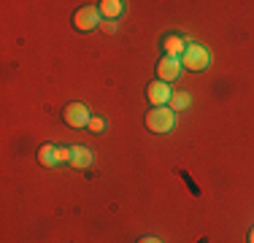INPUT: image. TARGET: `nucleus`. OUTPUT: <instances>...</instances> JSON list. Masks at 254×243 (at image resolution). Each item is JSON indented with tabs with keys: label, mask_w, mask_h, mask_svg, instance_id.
Segmentation results:
<instances>
[{
	"label": "nucleus",
	"mask_w": 254,
	"mask_h": 243,
	"mask_svg": "<svg viewBox=\"0 0 254 243\" xmlns=\"http://www.w3.org/2000/svg\"><path fill=\"white\" fill-rule=\"evenodd\" d=\"M208 62H211L208 49H203L200 44H187L184 54H181V68H187L192 73H200V70L208 68Z\"/></svg>",
	"instance_id": "obj_1"
},
{
	"label": "nucleus",
	"mask_w": 254,
	"mask_h": 243,
	"mask_svg": "<svg viewBox=\"0 0 254 243\" xmlns=\"http://www.w3.org/2000/svg\"><path fill=\"white\" fill-rule=\"evenodd\" d=\"M146 127L152 132H171L176 127V111H171L168 106L162 108H152L146 114Z\"/></svg>",
	"instance_id": "obj_2"
},
{
	"label": "nucleus",
	"mask_w": 254,
	"mask_h": 243,
	"mask_svg": "<svg viewBox=\"0 0 254 243\" xmlns=\"http://www.w3.org/2000/svg\"><path fill=\"white\" fill-rule=\"evenodd\" d=\"M63 119H65V124H68V127H76V130H81V127H89V119H92V114H89V108L84 106V103H70V106H65Z\"/></svg>",
	"instance_id": "obj_3"
},
{
	"label": "nucleus",
	"mask_w": 254,
	"mask_h": 243,
	"mask_svg": "<svg viewBox=\"0 0 254 243\" xmlns=\"http://www.w3.org/2000/svg\"><path fill=\"white\" fill-rule=\"evenodd\" d=\"M73 27L81 30V33L100 27V8L98 5H84V8H78L73 14Z\"/></svg>",
	"instance_id": "obj_4"
},
{
	"label": "nucleus",
	"mask_w": 254,
	"mask_h": 243,
	"mask_svg": "<svg viewBox=\"0 0 254 243\" xmlns=\"http://www.w3.org/2000/svg\"><path fill=\"white\" fill-rule=\"evenodd\" d=\"M146 97L152 100V106H154V108H162V106H168V103H171L173 89L168 87L165 81H160V78H157V81H152V84L146 87Z\"/></svg>",
	"instance_id": "obj_5"
},
{
	"label": "nucleus",
	"mask_w": 254,
	"mask_h": 243,
	"mask_svg": "<svg viewBox=\"0 0 254 243\" xmlns=\"http://www.w3.org/2000/svg\"><path fill=\"white\" fill-rule=\"evenodd\" d=\"M157 76H160V81L171 84L176 81L181 76V60L179 57H162L160 62H157Z\"/></svg>",
	"instance_id": "obj_6"
},
{
	"label": "nucleus",
	"mask_w": 254,
	"mask_h": 243,
	"mask_svg": "<svg viewBox=\"0 0 254 243\" xmlns=\"http://www.w3.org/2000/svg\"><path fill=\"white\" fill-rule=\"evenodd\" d=\"M98 8H100V16L106 22H114L117 16L125 14V3H119V0H103Z\"/></svg>",
	"instance_id": "obj_7"
},
{
	"label": "nucleus",
	"mask_w": 254,
	"mask_h": 243,
	"mask_svg": "<svg viewBox=\"0 0 254 243\" xmlns=\"http://www.w3.org/2000/svg\"><path fill=\"white\" fill-rule=\"evenodd\" d=\"M92 160H95V154L87 149V146H73V157H70V165L73 168L84 170V168L92 165Z\"/></svg>",
	"instance_id": "obj_8"
},
{
	"label": "nucleus",
	"mask_w": 254,
	"mask_h": 243,
	"mask_svg": "<svg viewBox=\"0 0 254 243\" xmlns=\"http://www.w3.org/2000/svg\"><path fill=\"white\" fill-rule=\"evenodd\" d=\"M162 46H165V57H179L181 60V54H184V49H187V41L179 38V35H168Z\"/></svg>",
	"instance_id": "obj_9"
},
{
	"label": "nucleus",
	"mask_w": 254,
	"mask_h": 243,
	"mask_svg": "<svg viewBox=\"0 0 254 243\" xmlns=\"http://www.w3.org/2000/svg\"><path fill=\"white\" fill-rule=\"evenodd\" d=\"M38 162H41V165H46V168H54V165H57V157H54V146H49V143L41 146V149H38Z\"/></svg>",
	"instance_id": "obj_10"
},
{
	"label": "nucleus",
	"mask_w": 254,
	"mask_h": 243,
	"mask_svg": "<svg viewBox=\"0 0 254 243\" xmlns=\"http://www.w3.org/2000/svg\"><path fill=\"white\" fill-rule=\"evenodd\" d=\"M190 106V92H173L171 97V111H184Z\"/></svg>",
	"instance_id": "obj_11"
},
{
	"label": "nucleus",
	"mask_w": 254,
	"mask_h": 243,
	"mask_svg": "<svg viewBox=\"0 0 254 243\" xmlns=\"http://www.w3.org/2000/svg\"><path fill=\"white\" fill-rule=\"evenodd\" d=\"M54 157H57V165L60 162H70L73 149H68V146H54Z\"/></svg>",
	"instance_id": "obj_12"
},
{
	"label": "nucleus",
	"mask_w": 254,
	"mask_h": 243,
	"mask_svg": "<svg viewBox=\"0 0 254 243\" xmlns=\"http://www.w3.org/2000/svg\"><path fill=\"white\" fill-rule=\"evenodd\" d=\"M89 130H92V132H103V130H106V122L98 119V117H92V119H89Z\"/></svg>",
	"instance_id": "obj_13"
},
{
	"label": "nucleus",
	"mask_w": 254,
	"mask_h": 243,
	"mask_svg": "<svg viewBox=\"0 0 254 243\" xmlns=\"http://www.w3.org/2000/svg\"><path fill=\"white\" fill-rule=\"evenodd\" d=\"M103 30H106L108 35H114V33H117V24H114V22H103Z\"/></svg>",
	"instance_id": "obj_14"
},
{
	"label": "nucleus",
	"mask_w": 254,
	"mask_h": 243,
	"mask_svg": "<svg viewBox=\"0 0 254 243\" xmlns=\"http://www.w3.org/2000/svg\"><path fill=\"white\" fill-rule=\"evenodd\" d=\"M138 243H162V241H160V238H152V235H146V238H141Z\"/></svg>",
	"instance_id": "obj_15"
},
{
	"label": "nucleus",
	"mask_w": 254,
	"mask_h": 243,
	"mask_svg": "<svg viewBox=\"0 0 254 243\" xmlns=\"http://www.w3.org/2000/svg\"><path fill=\"white\" fill-rule=\"evenodd\" d=\"M249 243H254V230H252V233H249Z\"/></svg>",
	"instance_id": "obj_16"
}]
</instances>
